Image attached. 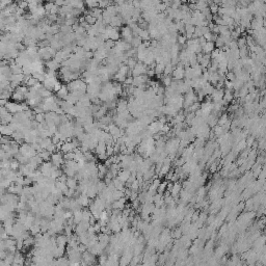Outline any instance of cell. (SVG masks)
I'll return each instance as SVG.
<instances>
[{"label":"cell","mask_w":266,"mask_h":266,"mask_svg":"<svg viewBox=\"0 0 266 266\" xmlns=\"http://www.w3.org/2000/svg\"><path fill=\"white\" fill-rule=\"evenodd\" d=\"M147 71H148L147 66L143 62H138L132 71V77L134 78V77H138L140 76V75H146L147 74Z\"/></svg>","instance_id":"obj_1"},{"label":"cell","mask_w":266,"mask_h":266,"mask_svg":"<svg viewBox=\"0 0 266 266\" xmlns=\"http://www.w3.org/2000/svg\"><path fill=\"white\" fill-rule=\"evenodd\" d=\"M173 78L175 80H183L185 78V68L179 63L173 72Z\"/></svg>","instance_id":"obj_2"},{"label":"cell","mask_w":266,"mask_h":266,"mask_svg":"<svg viewBox=\"0 0 266 266\" xmlns=\"http://www.w3.org/2000/svg\"><path fill=\"white\" fill-rule=\"evenodd\" d=\"M58 81H59V80H57V77H56V78H46L45 81L43 82V86L45 88L49 89L50 91H54L55 85Z\"/></svg>","instance_id":"obj_3"},{"label":"cell","mask_w":266,"mask_h":266,"mask_svg":"<svg viewBox=\"0 0 266 266\" xmlns=\"http://www.w3.org/2000/svg\"><path fill=\"white\" fill-rule=\"evenodd\" d=\"M263 24H264V19L260 17H254L251 22V29L259 30L263 27Z\"/></svg>","instance_id":"obj_4"},{"label":"cell","mask_w":266,"mask_h":266,"mask_svg":"<svg viewBox=\"0 0 266 266\" xmlns=\"http://www.w3.org/2000/svg\"><path fill=\"white\" fill-rule=\"evenodd\" d=\"M223 96H225V89H214L212 95L210 96V98L213 100V103L215 102H222Z\"/></svg>","instance_id":"obj_5"},{"label":"cell","mask_w":266,"mask_h":266,"mask_svg":"<svg viewBox=\"0 0 266 266\" xmlns=\"http://www.w3.org/2000/svg\"><path fill=\"white\" fill-rule=\"evenodd\" d=\"M117 114H121V112H124L126 110H128V100L127 99H120L117 101Z\"/></svg>","instance_id":"obj_6"},{"label":"cell","mask_w":266,"mask_h":266,"mask_svg":"<svg viewBox=\"0 0 266 266\" xmlns=\"http://www.w3.org/2000/svg\"><path fill=\"white\" fill-rule=\"evenodd\" d=\"M46 67H47V69L50 70V71L56 72L57 70L59 71L60 68H62V65H60L59 62H56V60L51 59V60H48V62H46Z\"/></svg>","instance_id":"obj_7"},{"label":"cell","mask_w":266,"mask_h":266,"mask_svg":"<svg viewBox=\"0 0 266 266\" xmlns=\"http://www.w3.org/2000/svg\"><path fill=\"white\" fill-rule=\"evenodd\" d=\"M130 176H131V173L128 171V169H123V171H120L117 178L119 179L120 181H122V182L126 184V183L128 182V180H129V178H130Z\"/></svg>","instance_id":"obj_8"},{"label":"cell","mask_w":266,"mask_h":266,"mask_svg":"<svg viewBox=\"0 0 266 266\" xmlns=\"http://www.w3.org/2000/svg\"><path fill=\"white\" fill-rule=\"evenodd\" d=\"M69 94H70V91H69V89H68L67 85H62L59 91H56V97H57L58 99H60V100H66L68 96H69Z\"/></svg>","instance_id":"obj_9"},{"label":"cell","mask_w":266,"mask_h":266,"mask_svg":"<svg viewBox=\"0 0 266 266\" xmlns=\"http://www.w3.org/2000/svg\"><path fill=\"white\" fill-rule=\"evenodd\" d=\"M106 150H107V145L104 142H99L98 146L96 147L95 149V153L98 155H103V154H106Z\"/></svg>","instance_id":"obj_10"},{"label":"cell","mask_w":266,"mask_h":266,"mask_svg":"<svg viewBox=\"0 0 266 266\" xmlns=\"http://www.w3.org/2000/svg\"><path fill=\"white\" fill-rule=\"evenodd\" d=\"M215 43L214 42H207L206 45L203 47V53L204 54H211L215 50Z\"/></svg>","instance_id":"obj_11"},{"label":"cell","mask_w":266,"mask_h":266,"mask_svg":"<svg viewBox=\"0 0 266 266\" xmlns=\"http://www.w3.org/2000/svg\"><path fill=\"white\" fill-rule=\"evenodd\" d=\"M123 24H124L123 18H122L120 15H117V16H115V17L112 18V20H111V22H110L109 25H110V26H112V27H120V26H122Z\"/></svg>","instance_id":"obj_12"},{"label":"cell","mask_w":266,"mask_h":266,"mask_svg":"<svg viewBox=\"0 0 266 266\" xmlns=\"http://www.w3.org/2000/svg\"><path fill=\"white\" fill-rule=\"evenodd\" d=\"M0 130H1L2 136H11V134L14 133V131L11 130L9 125H1Z\"/></svg>","instance_id":"obj_13"},{"label":"cell","mask_w":266,"mask_h":266,"mask_svg":"<svg viewBox=\"0 0 266 266\" xmlns=\"http://www.w3.org/2000/svg\"><path fill=\"white\" fill-rule=\"evenodd\" d=\"M138 37H139L143 42H145V41H151L150 32H149V30H148V29H142V28H140L139 32H138Z\"/></svg>","instance_id":"obj_14"},{"label":"cell","mask_w":266,"mask_h":266,"mask_svg":"<svg viewBox=\"0 0 266 266\" xmlns=\"http://www.w3.org/2000/svg\"><path fill=\"white\" fill-rule=\"evenodd\" d=\"M11 99L14 100V102H22L23 100H25V96L23 95L22 93H20V91L16 89V91L13 93Z\"/></svg>","instance_id":"obj_15"},{"label":"cell","mask_w":266,"mask_h":266,"mask_svg":"<svg viewBox=\"0 0 266 266\" xmlns=\"http://www.w3.org/2000/svg\"><path fill=\"white\" fill-rule=\"evenodd\" d=\"M77 179L72 177V178H69L68 177V180H67V185L68 187L70 188V189H77V187H78V185H77Z\"/></svg>","instance_id":"obj_16"},{"label":"cell","mask_w":266,"mask_h":266,"mask_svg":"<svg viewBox=\"0 0 266 266\" xmlns=\"http://www.w3.org/2000/svg\"><path fill=\"white\" fill-rule=\"evenodd\" d=\"M37 154H39L40 157H41V158L44 160V162L49 161V160L51 159V157H52V153H50L49 151H47V150H43L42 152L37 153Z\"/></svg>","instance_id":"obj_17"},{"label":"cell","mask_w":266,"mask_h":266,"mask_svg":"<svg viewBox=\"0 0 266 266\" xmlns=\"http://www.w3.org/2000/svg\"><path fill=\"white\" fill-rule=\"evenodd\" d=\"M66 101H67V102H69L70 104H72V105H76L77 103L79 102V98L76 97V96H75L73 93H70L69 96H68L67 99H66Z\"/></svg>","instance_id":"obj_18"},{"label":"cell","mask_w":266,"mask_h":266,"mask_svg":"<svg viewBox=\"0 0 266 266\" xmlns=\"http://www.w3.org/2000/svg\"><path fill=\"white\" fill-rule=\"evenodd\" d=\"M173 80H174V78L171 76H165V75H163V77H162V79H161V82L163 83L164 88H168V86H171Z\"/></svg>","instance_id":"obj_19"},{"label":"cell","mask_w":266,"mask_h":266,"mask_svg":"<svg viewBox=\"0 0 266 266\" xmlns=\"http://www.w3.org/2000/svg\"><path fill=\"white\" fill-rule=\"evenodd\" d=\"M228 121H229V114H223L220 117H218L217 125H218V126H223V125L227 123Z\"/></svg>","instance_id":"obj_20"},{"label":"cell","mask_w":266,"mask_h":266,"mask_svg":"<svg viewBox=\"0 0 266 266\" xmlns=\"http://www.w3.org/2000/svg\"><path fill=\"white\" fill-rule=\"evenodd\" d=\"M154 70L156 75H162L164 73V70H165V65L164 63H156V67H155Z\"/></svg>","instance_id":"obj_21"},{"label":"cell","mask_w":266,"mask_h":266,"mask_svg":"<svg viewBox=\"0 0 266 266\" xmlns=\"http://www.w3.org/2000/svg\"><path fill=\"white\" fill-rule=\"evenodd\" d=\"M200 108H201V103H200V102H195L189 108H188L186 112H192V114H195V112H197V110L200 109Z\"/></svg>","instance_id":"obj_22"},{"label":"cell","mask_w":266,"mask_h":266,"mask_svg":"<svg viewBox=\"0 0 266 266\" xmlns=\"http://www.w3.org/2000/svg\"><path fill=\"white\" fill-rule=\"evenodd\" d=\"M175 68L176 67H174L171 63H168V65H166L163 75H165V76H171V74L173 75V72H174V70H175Z\"/></svg>","instance_id":"obj_23"},{"label":"cell","mask_w":266,"mask_h":266,"mask_svg":"<svg viewBox=\"0 0 266 266\" xmlns=\"http://www.w3.org/2000/svg\"><path fill=\"white\" fill-rule=\"evenodd\" d=\"M142 41H143V40L140 39V37H138V36H137V37H133V40H132V43H131V45H132L133 48H136V49H137L138 47H139L140 45L143 44V42H142Z\"/></svg>","instance_id":"obj_24"},{"label":"cell","mask_w":266,"mask_h":266,"mask_svg":"<svg viewBox=\"0 0 266 266\" xmlns=\"http://www.w3.org/2000/svg\"><path fill=\"white\" fill-rule=\"evenodd\" d=\"M84 17H85V22L86 23H88L89 25H91V26H93V25H95L96 23H97V19L96 18H94L93 16H91V15H84Z\"/></svg>","instance_id":"obj_25"},{"label":"cell","mask_w":266,"mask_h":266,"mask_svg":"<svg viewBox=\"0 0 266 266\" xmlns=\"http://www.w3.org/2000/svg\"><path fill=\"white\" fill-rule=\"evenodd\" d=\"M187 37L185 34H179L178 36V39H177V42L179 43V45H181V46H184V45H186L187 43Z\"/></svg>","instance_id":"obj_26"},{"label":"cell","mask_w":266,"mask_h":266,"mask_svg":"<svg viewBox=\"0 0 266 266\" xmlns=\"http://www.w3.org/2000/svg\"><path fill=\"white\" fill-rule=\"evenodd\" d=\"M237 45H238V48H244L246 47V39L245 37H240L238 40H237Z\"/></svg>","instance_id":"obj_27"},{"label":"cell","mask_w":266,"mask_h":266,"mask_svg":"<svg viewBox=\"0 0 266 266\" xmlns=\"http://www.w3.org/2000/svg\"><path fill=\"white\" fill-rule=\"evenodd\" d=\"M85 5L88 6V8L93 9V8H99V2L98 1H86Z\"/></svg>","instance_id":"obj_28"},{"label":"cell","mask_w":266,"mask_h":266,"mask_svg":"<svg viewBox=\"0 0 266 266\" xmlns=\"http://www.w3.org/2000/svg\"><path fill=\"white\" fill-rule=\"evenodd\" d=\"M36 121H37L39 124L45 123V122H46V119H45V114H36Z\"/></svg>","instance_id":"obj_29"},{"label":"cell","mask_w":266,"mask_h":266,"mask_svg":"<svg viewBox=\"0 0 266 266\" xmlns=\"http://www.w3.org/2000/svg\"><path fill=\"white\" fill-rule=\"evenodd\" d=\"M226 79L229 80V81H234L235 79H236V75H235V73L233 71L231 72H228L227 74H226Z\"/></svg>","instance_id":"obj_30"},{"label":"cell","mask_w":266,"mask_h":266,"mask_svg":"<svg viewBox=\"0 0 266 266\" xmlns=\"http://www.w3.org/2000/svg\"><path fill=\"white\" fill-rule=\"evenodd\" d=\"M209 8H210V11H211V14H212V15L214 16V15H217V14H218V9H220V6L213 3L212 5L209 6Z\"/></svg>","instance_id":"obj_31"},{"label":"cell","mask_w":266,"mask_h":266,"mask_svg":"<svg viewBox=\"0 0 266 266\" xmlns=\"http://www.w3.org/2000/svg\"><path fill=\"white\" fill-rule=\"evenodd\" d=\"M18 6L22 9L28 8V1H18Z\"/></svg>","instance_id":"obj_32"},{"label":"cell","mask_w":266,"mask_h":266,"mask_svg":"<svg viewBox=\"0 0 266 266\" xmlns=\"http://www.w3.org/2000/svg\"><path fill=\"white\" fill-rule=\"evenodd\" d=\"M147 75L149 77H153L154 75H156V73H155V70L154 69H150V68H148V71H147Z\"/></svg>","instance_id":"obj_33"},{"label":"cell","mask_w":266,"mask_h":266,"mask_svg":"<svg viewBox=\"0 0 266 266\" xmlns=\"http://www.w3.org/2000/svg\"><path fill=\"white\" fill-rule=\"evenodd\" d=\"M218 155H220V151H217V150H216V151H214V156H218ZM213 159H214V157H212V158L210 159V161H209V164L212 163Z\"/></svg>","instance_id":"obj_34"}]
</instances>
